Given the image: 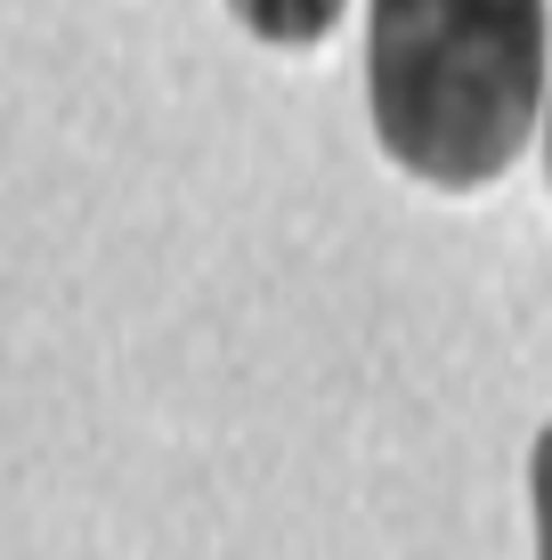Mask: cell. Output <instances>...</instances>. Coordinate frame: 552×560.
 <instances>
[{"label": "cell", "mask_w": 552, "mask_h": 560, "mask_svg": "<svg viewBox=\"0 0 552 560\" xmlns=\"http://www.w3.org/2000/svg\"><path fill=\"white\" fill-rule=\"evenodd\" d=\"M544 0H374L366 106L374 139L423 187H488L544 114Z\"/></svg>", "instance_id": "6da1fadb"}, {"label": "cell", "mask_w": 552, "mask_h": 560, "mask_svg": "<svg viewBox=\"0 0 552 560\" xmlns=\"http://www.w3.org/2000/svg\"><path fill=\"white\" fill-rule=\"evenodd\" d=\"M227 9H236V25L252 33V42L309 49V42H326V33L341 25V9H350V0H227Z\"/></svg>", "instance_id": "7a4b0ae2"}, {"label": "cell", "mask_w": 552, "mask_h": 560, "mask_svg": "<svg viewBox=\"0 0 552 560\" xmlns=\"http://www.w3.org/2000/svg\"><path fill=\"white\" fill-rule=\"evenodd\" d=\"M528 504H537V560H552V431L528 455Z\"/></svg>", "instance_id": "3957f363"}, {"label": "cell", "mask_w": 552, "mask_h": 560, "mask_svg": "<svg viewBox=\"0 0 552 560\" xmlns=\"http://www.w3.org/2000/svg\"><path fill=\"white\" fill-rule=\"evenodd\" d=\"M544 163H552V130H544Z\"/></svg>", "instance_id": "277c9868"}]
</instances>
